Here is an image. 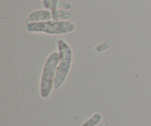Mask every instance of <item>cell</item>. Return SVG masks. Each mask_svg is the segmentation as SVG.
I'll return each mask as SVG.
<instances>
[{
  "mask_svg": "<svg viewBox=\"0 0 151 126\" xmlns=\"http://www.w3.org/2000/svg\"><path fill=\"white\" fill-rule=\"evenodd\" d=\"M58 9H63V10H72V4L66 1H59Z\"/></svg>",
  "mask_w": 151,
  "mask_h": 126,
  "instance_id": "obj_6",
  "label": "cell"
},
{
  "mask_svg": "<svg viewBox=\"0 0 151 126\" xmlns=\"http://www.w3.org/2000/svg\"><path fill=\"white\" fill-rule=\"evenodd\" d=\"M42 1L44 8L46 10H50V8H51L52 0H42Z\"/></svg>",
  "mask_w": 151,
  "mask_h": 126,
  "instance_id": "obj_8",
  "label": "cell"
},
{
  "mask_svg": "<svg viewBox=\"0 0 151 126\" xmlns=\"http://www.w3.org/2000/svg\"><path fill=\"white\" fill-rule=\"evenodd\" d=\"M52 19V11L50 10H38L32 12L27 18L25 23L30 24L35 22H47Z\"/></svg>",
  "mask_w": 151,
  "mask_h": 126,
  "instance_id": "obj_4",
  "label": "cell"
},
{
  "mask_svg": "<svg viewBox=\"0 0 151 126\" xmlns=\"http://www.w3.org/2000/svg\"><path fill=\"white\" fill-rule=\"evenodd\" d=\"M60 0H52L51 3V8H50V10L52 12L55 11L58 9V2Z\"/></svg>",
  "mask_w": 151,
  "mask_h": 126,
  "instance_id": "obj_7",
  "label": "cell"
},
{
  "mask_svg": "<svg viewBox=\"0 0 151 126\" xmlns=\"http://www.w3.org/2000/svg\"><path fill=\"white\" fill-rule=\"evenodd\" d=\"M52 20L55 21H70L73 17L74 12L72 10H63L57 9L55 11L52 12Z\"/></svg>",
  "mask_w": 151,
  "mask_h": 126,
  "instance_id": "obj_5",
  "label": "cell"
},
{
  "mask_svg": "<svg viewBox=\"0 0 151 126\" xmlns=\"http://www.w3.org/2000/svg\"><path fill=\"white\" fill-rule=\"evenodd\" d=\"M59 61L58 52H53L46 59L40 80V94L43 99H47L54 89L56 69Z\"/></svg>",
  "mask_w": 151,
  "mask_h": 126,
  "instance_id": "obj_3",
  "label": "cell"
},
{
  "mask_svg": "<svg viewBox=\"0 0 151 126\" xmlns=\"http://www.w3.org/2000/svg\"><path fill=\"white\" fill-rule=\"evenodd\" d=\"M57 47L59 53V61L55 78V89L60 88L66 81L70 72L73 59L72 49L64 39L59 38L58 40Z\"/></svg>",
  "mask_w": 151,
  "mask_h": 126,
  "instance_id": "obj_1",
  "label": "cell"
},
{
  "mask_svg": "<svg viewBox=\"0 0 151 126\" xmlns=\"http://www.w3.org/2000/svg\"><path fill=\"white\" fill-rule=\"evenodd\" d=\"M76 28L75 24L71 21H55L35 22L27 24L25 29L29 32L45 33L48 35H65L74 32Z\"/></svg>",
  "mask_w": 151,
  "mask_h": 126,
  "instance_id": "obj_2",
  "label": "cell"
}]
</instances>
